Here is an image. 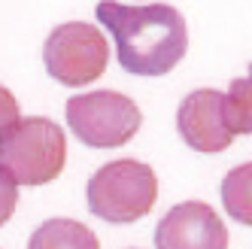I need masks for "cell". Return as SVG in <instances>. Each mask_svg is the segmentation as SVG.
<instances>
[{
    "label": "cell",
    "mask_w": 252,
    "mask_h": 249,
    "mask_svg": "<svg viewBox=\"0 0 252 249\" xmlns=\"http://www.w3.org/2000/svg\"><path fill=\"white\" fill-rule=\"evenodd\" d=\"M97 22L116 40L119 64L134 76H164L186 58L189 28L170 3L125 6L116 0L97 3Z\"/></svg>",
    "instance_id": "6da1fadb"
},
{
    "label": "cell",
    "mask_w": 252,
    "mask_h": 249,
    "mask_svg": "<svg viewBox=\"0 0 252 249\" xmlns=\"http://www.w3.org/2000/svg\"><path fill=\"white\" fill-rule=\"evenodd\" d=\"M67 161V137L52 119H19L0 137V167L19 186H46L58 180Z\"/></svg>",
    "instance_id": "7a4b0ae2"
},
{
    "label": "cell",
    "mask_w": 252,
    "mask_h": 249,
    "mask_svg": "<svg viewBox=\"0 0 252 249\" xmlns=\"http://www.w3.org/2000/svg\"><path fill=\"white\" fill-rule=\"evenodd\" d=\"M88 210L97 219L113 225H128L143 219L155 207L158 180L155 170L134 158H119L97 167V173L88 180Z\"/></svg>",
    "instance_id": "3957f363"
},
{
    "label": "cell",
    "mask_w": 252,
    "mask_h": 249,
    "mask_svg": "<svg viewBox=\"0 0 252 249\" xmlns=\"http://www.w3.org/2000/svg\"><path fill=\"white\" fill-rule=\"evenodd\" d=\"M67 124L76 140L94 149L125 146L140 131V106L119 92H85L67 100Z\"/></svg>",
    "instance_id": "277c9868"
},
{
    "label": "cell",
    "mask_w": 252,
    "mask_h": 249,
    "mask_svg": "<svg viewBox=\"0 0 252 249\" xmlns=\"http://www.w3.org/2000/svg\"><path fill=\"white\" fill-rule=\"evenodd\" d=\"M46 73L61 85H92L110 64V43L88 22H64L46 37Z\"/></svg>",
    "instance_id": "5b68a950"
},
{
    "label": "cell",
    "mask_w": 252,
    "mask_h": 249,
    "mask_svg": "<svg viewBox=\"0 0 252 249\" xmlns=\"http://www.w3.org/2000/svg\"><path fill=\"white\" fill-rule=\"evenodd\" d=\"M155 249H228V228L210 204L183 201L158 222Z\"/></svg>",
    "instance_id": "8992f818"
},
{
    "label": "cell",
    "mask_w": 252,
    "mask_h": 249,
    "mask_svg": "<svg viewBox=\"0 0 252 249\" xmlns=\"http://www.w3.org/2000/svg\"><path fill=\"white\" fill-rule=\"evenodd\" d=\"M176 128H179V137L194 152H204V155L225 152L234 143V134L225 119V100H222V92H216V88H197L179 103Z\"/></svg>",
    "instance_id": "52a82bcc"
},
{
    "label": "cell",
    "mask_w": 252,
    "mask_h": 249,
    "mask_svg": "<svg viewBox=\"0 0 252 249\" xmlns=\"http://www.w3.org/2000/svg\"><path fill=\"white\" fill-rule=\"evenodd\" d=\"M28 249H100L97 234L76 219H49L31 234Z\"/></svg>",
    "instance_id": "ba28073f"
},
{
    "label": "cell",
    "mask_w": 252,
    "mask_h": 249,
    "mask_svg": "<svg viewBox=\"0 0 252 249\" xmlns=\"http://www.w3.org/2000/svg\"><path fill=\"white\" fill-rule=\"evenodd\" d=\"M222 204L231 219H237L240 225H252V161L225 173Z\"/></svg>",
    "instance_id": "9c48e42d"
},
{
    "label": "cell",
    "mask_w": 252,
    "mask_h": 249,
    "mask_svg": "<svg viewBox=\"0 0 252 249\" xmlns=\"http://www.w3.org/2000/svg\"><path fill=\"white\" fill-rule=\"evenodd\" d=\"M225 100V119L231 134H252V64L246 70V76L234 79L228 85V92H222Z\"/></svg>",
    "instance_id": "30bf717a"
},
{
    "label": "cell",
    "mask_w": 252,
    "mask_h": 249,
    "mask_svg": "<svg viewBox=\"0 0 252 249\" xmlns=\"http://www.w3.org/2000/svg\"><path fill=\"white\" fill-rule=\"evenodd\" d=\"M15 204H19V183L0 167V225H6L12 219Z\"/></svg>",
    "instance_id": "8fae6325"
},
{
    "label": "cell",
    "mask_w": 252,
    "mask_h": 249,
    "mask_svg": "<svg viewBox=\"0 0 252 249\" xmlns=\"http://www.w3.org/2000/svg\"><path fill=\"white\" fill-rule=\"evenodd\" d=\"M19 119H22L19 116V100H15V94L6 85H0V137H3Z\"/></svg>",
    "instance_id": "7c38bea8"
}]
</instances>
